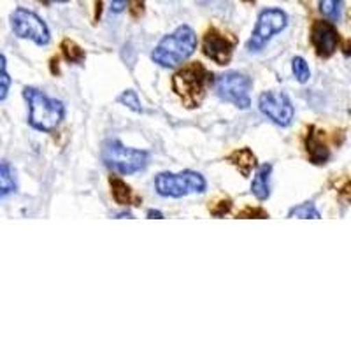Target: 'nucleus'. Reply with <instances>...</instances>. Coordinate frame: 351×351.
<instances>
[{
    "label": "nucleus",
    "mask_w": 351,
    "mask_h": 351,
    "mask_svg": "<svg viewBox=\"0 0 351 351\" xmlns=\"http://www.w3.org/2000/svg\"><path fill=\"white\" fill-rule=\"evenodd\" d=\"M109 183H111L112 197H114L116 202L120 204V206H130L132 200H134V195H132V188L128 186L125 181H121L120 178H114V176H111Z\"/></svg>",
    "instance_id": "dca6fc26"
},
{
    "label": "nucleus",
    "mask_w": 351,
    "mask_h": 351,
    "mask_svg": "<svg viewBox=\"0 0 351 351\" xmlns=\"http://www.w3.org/2000/svg\"><path fill=\"white\" fill-rule=\"evenodd\" d=\"M252 80L243 72H225L215 81L216 95L225 102H230L239 109L252 106Z\"/></svg>",
    "instance_id": "423d86ee"
},
{
    "label": "nucleus",
    "mask_w": 351,
    "mask_h": 351,
    "mask_svg": "<svg viewBox=\"0 0 351 351\" xmlns=\"http://www.w3.org/2000/svg\"><path fill=\"white\" fill-rule=\"evenodd\" d=\"M144 2H146V0H130V2H128V5H130L132 16L139 18L141 14H143V12H144Z\"/></svg>",
    "instance_id": "b1692460"
},
{
    "label": "nucleus",
    "mask_w": 351,
    "mask_h": 351,
    "mask_svg": "<svg viewBox=\"0 0 351 351\" xmlns=\"http://www.w3.org/2000/svg\"><path fill=\"white\" fill-rule=\"evenodd\" d=\"M230 208H232V202H230V200H223V202H219V204H218V208L213 209L211 213H213V215H215V216H225L228 211H230Z\"/></svg>",
    "instance_id": "393cba45"
},
{
    "label": "nucleus",
    "mask_w": 351,
    "mask_h": 351,
    "mask_svg": "<svg viewBox=\"0 0 351 351\" xmlns=\"http://www.w3.org/2000/svg\"><path fill=\"white\" fill-rule=\"evenodd\" d=\"M311 43L315 46L316 53L322 58H328L334 55L339 44V36L334 28L332 21H315L311 27Z\"/></svg>",
    "instance_id": "9b49d317"
},
{
    "label": "nucleus",
    "mask_w": 351,
    "mask_h": 351,
    "mask_svg": "<svg viewBox=\"0 0 351 351\" xmlns=\"http://www.w3.org/2000/svg\"><path fill=\"white\" fill-rule=\"evenodd\" d=\"M148 218H152V219H156V218H164V215H162V213L160 211H156V209H149L148 211Z\"/></svg>",
    "instance_id": "bb28decb"
},
{
    "label": "nucleus",
    "mask_w": 351,
    "mask_h": 351,
    "mask_svg": "<svg viewBox=\"0 0 351 351\" xmlns=\"http://www.w3.org/2000/svg\"><path fill=\"white\" fill-rule=\"evenodd\" d=\"M118 104L125 106V108L132 109V111L136 112H143V108H141V102L139 99H137V93L134 92V90H125L123 93H121L120 97H118Z\"/></svg>",
    "instance_id": "4be33fe9"
},
{
    "label": "nucleus",
    "mask_w": 351,
    "mask_h": 351,
    "mask_svg": "<svg viewBox=\"0 0 351 351\" xmlns=\"http://www.w3.org/2000/svg\"><path fill=\"white\" fill-rule=\"evenodd\" d=\"M11 88V76L8 74V60L4 55H0V100H4Z\"/></svg>",
    "instance_id": "412c9836"
},
{
    "label": "nucleus",
    "mask_w": 351,
    "mask_h": 351,
    "mask_svg": "<svg viewBox=\"0 0 351 351\" xmlns=\"http://www.w3.org/2000/svg\"><path fill=\"white\" fill-rule=\"evenodd\" d=\"M23 99L27 100L28 106V123L30 127L39 132L51 134L60 127L64 121L65 108L64 102L51 99L39 88L27 86L23 90Z\"/></svg>",
    "instance_id": "f03ea898"
},
{
    "label": "nucleus",
    "mask_w": 351,
    "mask_h": 351,
    "mask_svg": "<svg viewBox=\"0 0 351 351\" xmlns=\"http://www.w3.org/2000/svg\"><path fill=\"white\" fill-rule=\"evenodd\" d=\"M288 25V14L283 9L278 8H269L263 9L258 14V20H256L255 28H253V34L247 40V49L252 53L260 51V49L276 36L280 34L281 30H285Z\"/></svg>",
    "instance_id": "0eeeda50"
},
{
    "label": "nucleus",
    "mask_w": 351,
    "mask_h": 351,
    "mask_svg": "<svg viewBox=\"0 0 351 351\" xmlns=\"http://www.w3.org/2000/svg\"><path fill=\"white\" fill-rule=\"evenodd\" d=\"M43 4H49V2H67V0H39Z\"/></svg>",
    "instance_id": "c756f323"
},
{
    "label": "nucleus",
    "mask_w": 351,
    "mask_h": 351,
    "mask_svg": "<svg viewBox=\"0 0 351 351\" xmlns=\"http://www.w3.org/2000/svg\"><path fill=\"white\" fill-rule=\"evenodd\" d=\"M211 81L208 69L200 64H190L172 77V88L181 97L186 108H197Z\"/></svg>",
    "instance_id": "39448f33"
},
{
    "label": "nucleus",
    "mask_w": 351,
    "mask_h": 351,
    "mask_svg": "<svg viewBox=\"0 0 351 351\" xmlns=\"http://www.w3.org/2000/svg\"><path fill=\"white\" fill-rule=\"evenodd\" d=\"M102 160L118 174H136L148 165L149 153L144 149L128 148L121 141L109 139L102 146Z\"/></svg>",
    "instance_id": "7ed1b4c3"
},
{
    "label": "nucleus",
    "mask_w": 351,
    "mask_h": 351,
    "mask_svg": "<svg viewBox=\"0 0 351 351\" xmlns=\"http://www.w3.org/2000/svg\"><path fill=\"white\" fill-rule=\"evenodd\" d=\"M258 109L278 127H288L295 116L290 97L283 92H263L258 97Z\"/></svg>",
    "instance_id": "1a4fd4ad"
},
{
    "label": "nucleus",
    "mask_w": 351,
    "mask_h": 351,
    "mask_svg": "<svg viewBox=\"0 0 351 351\" xmlns=\"http://www.w3.org/2000/svg\"><path fill=\"white\" fill-rule=\"evenodd\" d=\"M319 211L316 209V206L313 202H304L295 206V208H291L288 211V218H302V219H318L319 218Z\"/></svg>",
    "instance_id": "6ab92c4d"
},
{
    "label": "nucleus",
    "mask_w": 351,
    "mask_h": 351,
    "mask_svg": "<svg viewBox=\"0 0 351 351\" xmlns=\"http://www.w3.org/2000/svg\"><path fill=\"white\" fill-rule=\"evenodd\" d=\"M291 72H293V76L299 83H307L309 77H311V71H309V65L307 62L304 60L302 56H295L293 60H291Z\"/></svg>",
    "instance_id": "aec40b11"
},
{
    "label": "nucleus",
    "mask_w": 351,
    "mask_h": 351,
    "mask_svg": "<svg viewBox=\"0 0 351 351\" xmlns=\"http://www.w3.org/2000/svg\"><path fill=\"white\" fill-rule=\"evenodd\" d=\"M62 53H64L65 60L71 62V64H83L84 58H86V55H84L80 44H76L71 39H65L62 43Z\"/></svg>",
    "instance_id": "a211bd4d"
},
{
    "label": "nucleus",
    "mask_w": 351,
    "mask_h": 351,
    "mask_svg": "<svg viewBox=\"0 0 351 351\" xmlns=\"http://www.w3.org/2000/svg\"><path fill=\"white\" fill-rule=\"evenodd\" d=\"M306 148H307V155H309V158H311L313 164H316V165L325 164V162L328 160V156H330V152H328L327 144L324 143V137L319 136L315 128H313V130L309 132V136H307Z\"/></svg>",
    "instance_id": "f8f14e48"
},
{
    "label": "nucleus",
    "mask_w": 351,
    "mask_h": 351,
    "mask_svg": "<svg viewBox=\"0 0 351 351\" xmlns=\"http://www.w3.org/2000/svg\"><path fill=\"white\" fill-rule=\"evenodd\" d=\"M228 162H230L232 165H236L237 171H239L244 178H247V176L252 174L253 169L256 167V156L250 148H241L236 149L234 153H230V155H228Z\"/></svg>",
    "instance_id": "4468645a"
},
{
    "label": "nucleus",
    "mask_w": 351,
    "mask_h": 351,
    "mask_svg": "<svg viewBox=\"0 0 351 351\" xmlns=\"http://www.w3.org/2000/svg\"><path fill=\"white\" fill-rule=\"evenodd\" d=\"M16 178L8 162H0V199L16 192Z\"/></svg>",
    "instance_id": "2eb2a0df"
},
{
    "label": "nucleus",
    "mask_w": 351,
    "mask_h": 351,
    "mask_svg": "<svg viewBox=\"0 0 351 351\" xmlns=\"http://www.w3.org/2000/svg\"><path fill=\"white\" fill-rule=\"evenodd\" d=\"M11 28L20 39H28L37 46H46L51 40L48 25L34 11L25 8H16L11 12Z\"/></svg>",
    "instance_id": "6e6552de"
},
{
    "label": "nucleus",
    "mask_w": 351,
    "mask_h": 351,
    "mask_svg": "<svg viewBox=\"0 0 351 351\" xmlns=\"http://www.w3.org/2000/svg\"><path fill=\"white\" fill-rule=\"evenodd\" d=\"M128 2H130V0H112L111 2L112 14H118V12L123 11L125 8H128Z\"/></svg>",
    "instance_id": "a878e982"
},
{
    "label": "nucleus",
    "mask_w": 351,
    "mask_h": 351,
    "mask_svg": "<svg viewBox=\"0 0 351 351\" xmlns=\"http://www.w3.org/2000/svg\"><path fill=\"white\" fill-rule=\"evenodd\" d=\"M344 55H346V56H351V39L348 40L346 44H344Z\"/></svg>",
    "instance_id": "cd10ccee"
},
{
    "label": "nucleus",
    "mask_w": 351,
    "mask_h": 351,
    "mask_svg": "<svg viewBox=\"0 0 351 351\" xmlns=\"http://www.w3.org/2000/svg\"><path fill=\"white\" fill-rule=\"evenodd\" d=\"M237 218H246V219H253V218H260L265 219L267 218V213L263 211L262 208H246L244 211H241L237 215Z\"/></svg>",
    "instance_id": "5701e85b"
},
{
    "label": "nucleus",
    "mask_w": 351,
    "mask_h": 351,
    "mask_svg": "<svg viewBox=\"0 0 351 351\" xmlns=\"http://www.w3.org/2000/svg\"><path fill=\"white\" fill-rule=\"evenodd\" d=\"M197 34L192 27L181 25L160 40L152 53V60L164 69H174L195 53Z\"/></svg>",
    "instance_id": "f257e3e1"
},
{
    "label": "nucleus",
    "mask_w": 351,
    "mask_h": 351,
    "mask_svg": "<svg viewBox=\"0 0 351 351\" xmlns=\"http://www.w3.org/2000/svg\"><path fill=\"white\" fill-rule=\"evenodd\" d=\"M271 174H272V165L263 164V165H260L258 171H256V174H255V178H253L252 193L258 200H267L269 195H271V186H269Z\"/></svg>",
    "instance_id": "ddd939ff"
},
{
    "label": "nucleus",
    "mask_w": 351,
    "mask_h": 351,
    "mask_svg": "<svg viewBox=\"0 0 351 351\" xmlns=\"http://www.w3.org/2000/svg\"><path fill=\"white\" fill-rule=\"evenodd\" d=\"M202 51L209 60L218 65H227L232 60L234 43L228 40L223 34H219L216 28H211L202 39Z\"/></svg>",
    "instance_id": "9d476101"
},
{
    "label": "nucleus",
    "mask_w": 351,
    "mask_h": 351,
    "mask_svg": "<svg viewBox=\"0 0 351 351\" xmlns=\"http://www.w3.org/2000/svg\"><path fill=\"white\" fill-rule=\"evenodd\" d=\"M208 188V181L200 172L181 171L178 174L160 172L155 176V190L158 195L167 199H181L192 193H204Z\"/></svg>",
    "instance_id": "20e7f679"
},
{
    "label": "nucleus",
    "mask_w": 351,
    "mask_h": 351,
    "mask_svg": "<svg viewBox=\"0 0 351 351\" xmlns=\"http://www.w3.org/2000/svg\"><path fill=\"white\" fill-rule=\"evenodd\" d=\"M319 12L328 21H339L343 14V0H319Z\"/></svg>",
    "instance_id": "f3484780"
},
{
    "label": "nucleus",
    "mask_w": 351,
    "mask_h": 351,
    "mask_svg": "<svg viewBox=\"0 0 351 351\" xmlns=\"http://www.w3.org/2000/svg\"><path fill=\"white\" fill-rule=\"evenodd\" d=\"M116 218H134L130 213H121V215H116Z\"/></svg>",
    "instance_id": "c85d7f7f"
},
{
    "label": "nucleus",
    "mask_w": 351,
    "mask_h": 351,
    "mask_svg": "<svg viewBox=\"0 0 351 351\" xmlns=\"http://www.w3.org/2000/svg\"><path fill=\"white\" fill-rule=\"evenodd\" d=\"M244 2H253V0H244Z\"/></svg>",
    "instance_id": "7c9ffc66"
}]
</instances>
